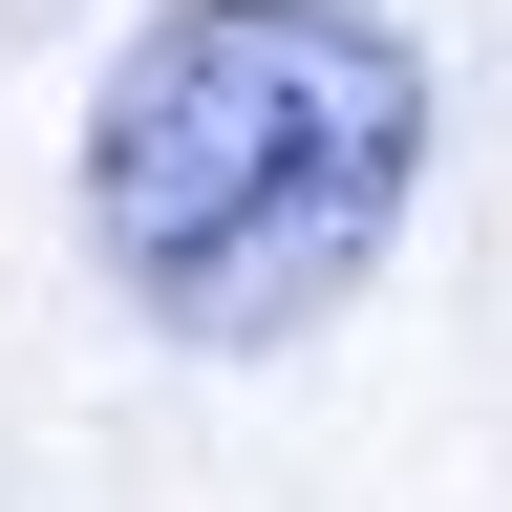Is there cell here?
I'll return each mask as SVG.
<instances>
[{"mask_svg":"<svg viewBox=\"0 0 512 512\" xmlns=\"http://www.w3.org/2000/svg\"><path fill=\"white\" fill-rule=\"evenodd\" d=\"M427 192V64L363 0H150L86 107V256L171 342H299Z\"/></svg>","mask_w":512,"mask_h":512,"instance_id":"obj_1","label":"cell"}]
</instances>
